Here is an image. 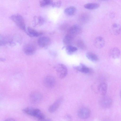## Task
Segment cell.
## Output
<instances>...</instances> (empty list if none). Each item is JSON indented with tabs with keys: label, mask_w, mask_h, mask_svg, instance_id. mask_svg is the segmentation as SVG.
<instances>
[{
	"label": "cell",
	"mask_w": 121,
	"mask_h": 121,
	"mask_svg": "<svg viewBox=\"0 0 121 121\" xmlns=\"http://www.w3.org/2000/svg\"><path fill=\"white\" fill-rule=\"evenodd\" d=\"M64 119L65 121H72V118L71 116L69 114L66 115L64 117Z\"/></svg>",
	"instance_id": "obj_28"
},
{
	"label": "cell",
	"mask_w": 121,
	"mask_h": 121,
	"mask_svg": "<svg viewBox=\"0 0 121 121\" xmlns=\"http://www.w3.org/2000/svg\"><path fill=\"white\" fill-rule=\"evenodd\" d=\"M91 112L90 110L86 107H82L78 110L77 114L78 117L82 119H86L90 116Z\"/></svg>",
	"instance_id": "obj_6"
},
{
	"label": "cell",
	"mask_w": 121,
	"mask_h": 121,
	"mask_svg": "<svg viewBox=\"0 0 121 121\" xmlns=\"http://www.w3.org/2000/svg\"><path fill=\"white\" fill-rule=\"evenodd\" d=\"M63 99V98L62 97L58 98L49 107L48 109V111L51 113H52L55 112L61 104Z\"/></svg>",
	"instance_id": "obj_10"
},
{
	"label": "cell",
	"mask_w": 121,
	"mask_h": 121,
	"mask_svg": "<svg viewBox=\"0 0 121 121\" xmlns=\"http://www.w3.org/2000/svg\"><path fill=\"white\" fill-rule=\"evenodd\" d=\"M88 16L86 14H82L80 17V21L82 23L86 22L88 19Z\"/></svg>",
	"instance_id": "obj_25"
},
{
	"label": "cell",
	"mask_w": 121,
	"mask_h": 121,
	"mask_svg": "<svg viewBox=\"0 0 121 121\" xmlns=\"http://www.w3.org/2000/svg\"><path fill=\"white\" fill-rule=\"evenodd\" d=\"M51 43V40L49 37L44 36L39 37L38 40L39 46L41 47H45L49 45Z\"/></svg>",
	"instance_id": "obj_7"
},
{
	"label": "cell",
	"mask_w": 121,
	"mask_h": 121,
	"mask_svg": "<svg viewBox=\"0 0 121 121\" xmlns=\"http://www.w3.org/2000/svg\"><path fill=\"white\" fill-rule=\"evenodd\" d=\"M105 42L104 38L101 36L96 37L94 41V44L96 48H103Z\"/></svg>",
	"instance_id": "obj_12"
},
{
	"label": "cell",
	"mask_w": 121,
	"mask_h": 121,
	"mask_svg": "<svg viewBox=\"0 0 121 121\" xmlns=\"http://www.w3.org/2000/svg\"><path fill=\"white\" fill-rule=\"evenodd\" d=\"M100 106L104 109H107L110 108L112 104V101L111 98L109 96H103L100 99L99 102Z\"/></svg>",
	"instance_id": "obj_4"
},
{
	"label": "cell",
	"mask_w": 121,
	"mask_h": 121,
	"mask_svg": "<svg viewBox=\"0 0 121 121\" xmlns=\"http://www.w3.org/2000/svg\"><path fill=\"white\" fill-rule=\"evenodd\" d=\"M99 4L97 3H89L86 4L84 7L86 9H94L98 8Z\"/></svg>",
	"instance_id": "obj_21"
},
{
	"label": "cell",
	"mask_w": 121,
	"mask_h": 121,
	"mask_svg": "<svg viewBox=\"0 0 121 121\" xmlns=\"http://www.w3.org/2000/svg\"><path fill=\"white\" fill-rule=\"evenodd\" d=\"M87 58L93 62L97 61L99 58L94 53L91 52H87L86 54Z\"/></svg>",
	"instance_id": "obj_20"
},
{
	"label": "cell",
	"mask_w": 121,
	"mask_h": 121,
	"mask_svg": "<svg viewBox=\"0 0 121 121\" xmlns=\"http://www.w3.org/2000/svg\"><path fill=\"white\" fill-rule=\"evenodd\" d=\"M26 31L27 34L31 37H37L43 34L42 33L30 27L27 28Z\"/></svg>",
	"instance_id": "obj_14"
},
{
	"label": "cell",
	"mask_w": 121,
	"mask_h": 121,
	"mask_svg": "<svg viewBox=\"0 0 121 121\" xmlns=\"http://www.w3.org/2000/svg\"><path fill=\"white\" fill-rule=\"evenodd\" d=\"M10 18L20 29L26 31V29L24 20L21 15L18 14H14L11 16Z\"/></svg>",
	"instance_id": "obj_2"
},
{
	"label": "cell",
	"mask_w": 121,
	"mask_h": 121,
	"mask_svg": "<svg viewBox=\"0 0 121 121\" xmlns=\"http://www.w3.org/2000/svg\"><path fill=\"white\" fill-rule=\"evenodd\" d=\"M42 98L41 94L38 91H34L31 93L30 95L31 101L34 103H37L41 100Z\"/></svg>",
	"instance_id": "obj_9"
},
{
	"label": "cell",
	"mask_w": 121,
	"mask_h": 121,
	"mask_svg": "<svg viewBox=\"0 0 121 121\" xmlns=\"http://www.w3.org/2000/svg\"><path fill=\"white\" fill-rule=\"evenodd\" d=\"M120 51L117 48L115 47L111 48L109 50V54L111 58L116 59L118 58L120 55Z\"/></svg>",
	"instance_id": "obj_13"
},
{
	"label": "cell",
	"mask_w": 121,
	"mask_h": 121,
	"mask_svg": "<svg viewBox=\"0 0 121 121\" xmlns=\"http://www.w3.org/2000/svg\"><path fill=\"white\" fill-rule=\"evenodd\" d=\"M35 48L33 45L28 44L25 45L23 47V51L26 54L31 55L35 52Z\"/></svg>",
	"instance_id": "obj_11"
},
{
	"label": "cell",
	"mask_w": 121,
	"mask_h": 121,
	"mask_svg": "<svg viewBox=\"0 0 121 121\" xmlns=\"http://www.w3.org/2000/svg\"><path fill=\"white\" fill-rule=\"evenodd\" d=\"M110 17H114L115 16V14L113 12H112L110 14Z\"/></svg>",
	"instance_id": "obj_31"
},
{
	"label": "cell",
	"mask_w": 121,
	"mask_h": 121,
	"mask_svg": "<svg viewBox=\"0 0 121 121\" xmlns=\"http://www.w3.org/2000/svg\"><path fill=\"white\" fill-rule=\"evenodd\" d=\"M55 69L58 76L60 79L64 78L68 74L67 69L66 67L63 64H57L55 66Z\"/></svg>",
	"instance_id": "obj_3"
},
{
	"label": "cell",
	"mask_w": 121,
	"mask_h": 121,
	"mask_svg": "<svg viewBox=\"0 0 121 121\" xmlns=\"http://www.w3.org/2000/svg\"><path fill=\"white\" fill-rule=\"evenodd\" d=\"M120 95H121V93H120Z\"/></svg>",
	"instance_id": "obj_32"
},
{
	"label": "cell",
	"mask_w": 121,
	"mask_h": 121,
	"mask_svg": "<svg viewBox=\"0 0 121 121\" xmlns=\"http://www.w3.org/2000/svg\"><path fill=\"white\" fill-rule=\"evenodd\" d=\"M74 37L67 34L64 37L63 42L64 44L67 46L70 45L72 42Z\"/></svg>",
	"instance_id": "obj_19"
},
{
	"label": "cell",
	"mask_w": 121,
	"mask_h": 121,
	"mask_svg": "<svg viewBox=\"0 0 121 121\" xmlns=\"http://www.w3.org/2000/svg\"><path fill=\"white\" fill-rule=\"evenodd\" d=\"M43 83L45 86L48 88H52L54 86L56 83V80L53 76L48 75L44 79Z\"/></svg>",
	"instance_id": "obj_5"
},
{
	"label": "cell",
	"mask_w": 121,
	"mask_h": 121,
	"mask_svg": "<svg viewBox=\"0 0 121 121\" xmlns=\"http://www.w3.org/2000/svg\"><path fill=\"white\" fill-rule=\"evenodd\" d=\"M22 111L26 114L36 117L40 121L46 117L41 111L37 108L28 107L23 109Z\"/></svg>",
	"instance_id": "obj_1"
},
{
	"label": "cell",
	"mask_w": 121,
	"mask_h": 121,
	"mask_svg": "<svg viewBox=\"0 0 121 121\" xmlns=\"http://www.w3.org/2000/svg\"><path fill=\"white\" fill-rule=\"evenodd\" d=\"M76 45L80 48L83 50H86L87 48L86 45L82 40L78 39L76 42Z\"/></svg>",
	"instance_id": "obj_24"
},
{
	"label": "cell",
	"mask_w": 121,
	"mask_h": 121,
	"mask_svg": "<svg viewBox=\"0 0 121 121\" xmlns=\"http://www.w3.org/2000/svg\"><path fill=\"white\" fill-rule=\"evenodd\" d=\"M76 10V8L72 6L65 9L64 10L65 13L69 16H72L75 14Z\"/></svg>",
	"instance_id": "obj_18"
},
{
	"label": "cell",
	"mask_w": 121,
	"mask_h": 121,
	"mask_svg": "<svg viewBox=\"0 0 121 121\" xmlns=\"http://www.w3.org/2000/svg\"><path fill=\"white\" fill-rule=\"evenodd\" d=\"M37 19V24L38 25H41L43 24L44 22V19L42 17H36Z\"/></svg>",
	"instance_id": "obj_26"
},
{
	"label": "cell",
	"mask_w": 121,
	"mask_h": 121,
	"mask_svg": "<svg viewBox=\"0 0 121 121\" xmlns=\"http://www.w3.org/2000/svg\"><path fill=\"white\" fill-rule=\"evenodd\" d=\"M40 121H52V120L49 118H46V117Z\"/></svg>",
	"instance_id": "obj_29"
},
{
	"label": "cell",
	"mask_w": 121,
	"mask_h": 121,
	"mask_svg": "<svg viewBox=\"0 0 121 121\" xmlns=\"http://www.w3.org/2000/svg\"><path fill=\"white\" fill-rule=\"evenodd\" d=\"M112 30L114 35H118L121 32V26L118 23H114L112 25Z\"/></svg>",
	"instance_id": "obj_17"
},
{
	"label": "cell",
	"mask_w": 121,
	"mask_h": 121,
	"mask_svg": "<svg viewBox=\"0 0 121 121\" xmlns=\"http://www.w3.org/2000/svg\"><path fill=\"white\" fill-rule=\"evenodd\" d=\"M81 31V28L79 25H74L69 28L67 34L74 37L75 36L79 34Z\"/></svg>",
	"instance_id": "obj_8"
},
{
	"label": "cell",
	"mask_w": 121,
	"mask_h": 121,
	"mask_svg": "<svg viewBox=\"0 0 121 121\" xmlns=\"http://www.w3.org/2000/svg\"><path fill=\"white\" fill-rule=\"evenodd\" d=\"M73 68L78 71L83 73H88L91 71L90 68L82 64L81 63L79 65L74 66Z\"/></svg>",
	"instance_id": "obj_15"
},
{
	"label": "cell",
	"mask_w": 121,
	"mask_h": 121,
	"mask_svg": "<svg viewBox=\"0 0 121 121\" xmlns=\"http://www.w3.org/2000/svg\"><path fill=\"white\" fill-rule=\"evenodd\" d=\"M53 2L50 0H43L39 1L40 6L42 7H45L50 5L52 6Z\"/></svg>",
	"instance_id": "obj_23"
},
{
	"label": "cell",
	"mask_w": 121,
	"mask_h": 121,
	"mask_svg": "<svg viewBox=\"0 0 121 121\" xmlns=\"http://www.w3.org/2000/svg\"><path fill=\"white\" fill-rule=\"evenodd\" d=\"M65 50L67 54H71L76 51L78 49L76 47L70 45L66 46Z\"/></svg>",
	"instance_id": "obj_22"
},
{
	"label": "cell",
	"mask_w": 121,
	"mask_h": 121,
	"mask_svg": "<svg viewBox=\"0 0 121 121\" xmlns=\"http://www.w3.org/2000/svg\"><path fill=\"white\" fill-rule=\"evenodd\" d=\"M61 2L60 0H58L55 2H53L52 6L53 7L59 8L61 6Z\"/></svg>",
	"instance_id": "obj_27"
},
{
	"label": "cell",
	"mask_w": 121,
	"mask_h": 121,
	"mask_svg": "<svg viewBox=\"0 0 121 121\" xmlns=\"http://www.w3.org/2000/svg\"><path fill=\"white\" fill-rule=\"evenodd\" d=\"M4 121H15L13 119L11 118H9L5 119Z\"/></svg>",
	"instance_id": "obj_30"
},
{
	"label": "cell",
	"mask_w": 121,
	"mask_h": 121,
	"mask_svg": "<svg viewBox=\"0 0 121 121\" xmlns=\"http://www.w3.org/2000/svg\"><path fill=\"white\" fill-rule=\"evenodd\" d=\"M107 90V85L105 82L100 83L98 86V90L99 93L103 96L105 95Z\"/></svg>",
	"instance_id": "obj_16"
}]
</instances>
